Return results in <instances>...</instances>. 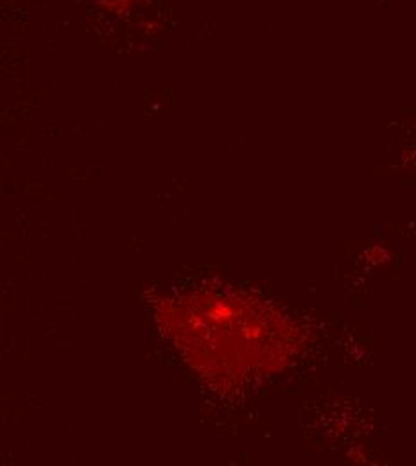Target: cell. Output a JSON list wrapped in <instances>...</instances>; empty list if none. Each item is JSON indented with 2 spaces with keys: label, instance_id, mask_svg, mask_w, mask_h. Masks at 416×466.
Returning a JSON list of instances; mask_svg holds the SVG:
<instances>
[{
  "label": "cell",
  "instance_id": "cell-1",
  "mask_svg": "<svg viewBox=\"0 0 416 466\" xmlns=\"http://www.w3.org/2000/svg\"><path fill=\"white\" fill-rule=\"evenodd\" d=\"M108 11H114V13H126V11H129L135 4H138V2H142V0H99Z\"/></svg>",
  "mask_w": 416,
  "mask_h": 466
}]
</instances>
